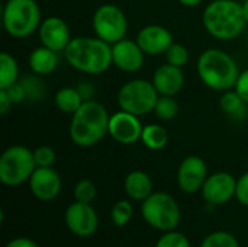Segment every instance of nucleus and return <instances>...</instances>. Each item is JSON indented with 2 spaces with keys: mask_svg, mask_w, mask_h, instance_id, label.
I'll list each match as a JSON object with an SVG mask.
<instances>
[{
  "mask_svg": "<svg viewBox=\"0 0 248 247\" xmlns=\"http://www.w3.org/2000/svg\"><path fill=\"white\" fill-rule=\"evenodd\" d=\"M62 54L70 67L90 76L103 74L113 64L112 45L96 35L73 36Z\"/></svg>",
  "mask_w": 248,
  "mask_h": 247,
  "instance_id": "obj_1",
  "label": "nucleus"
},
{
  "mask_svg": "<svg viewBox=\"0 0 248 247\" xmlns=\"http://www.w3.org/2000/svg\"><path fill=\"white\" fill-rule=\"evenodd\" d=\"M109 112L97 100H84L71 115L68 135L70 140L81 148L99 144L109 134Z\"/></svg>",
  "mask_w": 248,
  "mask_h": 247,
  "instance_id": "obj_2",
  "label": "nucleus"
},
{
  "mask_svg": "<svg viewBox=\"0 0 248 247\" xmlns=\"http://www.w3.org/2000/svg\"><path fill=\"white\" fill-rule=\"evenodd\" d=\"M205 31L218 41H232L243 35L247 22L237 0H212L202 13Z\"/></svg>",
  "mask_w": 248,
  "mask_h": 247,
  "instance_id": "obj_3",
  "label": "nucleus"
},
{
  "mask_svg": "<svg viewBox=\"0 0 248 247\" xmlns=\"http://www.w3.org/2000/svg\"><path fill=\"white\" fill-rule=\"evenodd\" d=\"M196 70L201 82L215 92L234 89L240 76V68L234 57L219 48L202 51L196 61Z\"/></svg>",
  "mask_w": 248,
  "mask_h": 247,
  "instance_id": "obj_4",
  "label": "nucleus"
},
{
  "mask_svg": "<svg viewBox=\"0 0 248 247\" xmlns=\"http://www.w3.org/2000/svg\"><path fill=\"white\" fill-rule=\"evenodd\" d=\"M42 22L36 0H7L1 10V25L7 35L23 39L33 35Z\"/></svg>",
  "mask_w": 248,
  "mask_h": 247,
  "instance_id": "obj_5",
  "label": "nucleus"
},
{
  "mask_svg": "<svg viewBox=\"0 0 248 247\" xmlns=\"http://www.w3.org/2000/svg\"><path fill=\"white\" fill-rule=\"evenodd\" d=\"M141 215L150 227L161 233L176 230L182 220L177 201L167 192H153L144 199L141 202Z\"/></svg>",
  "mask_w": 248,
  "mask_h": 247,
  "instance_id": "obj_6",
  "label": "nucleus"
},
{
  "mask_svg": "<svg viewBox=\"0 0 248 247\" xmlns=\"http://www.w3.org/2000/svg\"><path fill=\"white\" fill-rule=\"evenodd\" d=\"M36 169L33 151L25 146H10L0 156V182L16 188L28 182Z\"/></svg>",
  "mask_w": 248,
  "mask_h": 247,
  "instance_id": "obj_7",
  "label": "nucleus"
},
{
  "mask_svg": "<svg viewBox=\"0 0 248 247\" xmlns=\"http://www.w3.org/2000/svg\"><path fill=\"white\" fill-rule=\"evenodd\" d=\"M158 96L160 95L151 80L132 79L121 86L116 95V100L122 111L142 116L154 112Z\"/></svg>",
  "mask_w": 248,
  "mask_h": 247,
  "instance_id": "obj_8",
  "label": "nucleus"
},
{
  "mask_svg": "<svg viewBox=\"0 0 248 247\" xmlns=\"http://www.w3.org/2000/svg\"><path fill=\"white\" fill-rule=\"evenodd\" d=\"M93 32L97 38L113 45L118 41L126 38L128 17L121 7L112 3L99 6L92 17Z\"/></svg>",
  "mask_w": 248,
  "mask_h": 247,
  "instance_id": "obj_9",
  "label": "nucleus"
},
{
  "mask_svg": "<svg viewBox=\"0 0 248 247\" xmlns=\"http://www.w3.org/2000/svg\"><path fill=\"white\" fill-rule=\"evenodd\" d=\"M67 229L77 237L86 239L93 236L99 229V217L92 204L74 201L64 213Z\"/></svg>",
  "mask_w": 248,
  "mask_h": 247,
  "instance_id": "obj_10",
  "label": "nucleus"
},
{
  "mask_svg": "<svg viewBox=\"0 0 248 247\" xmlns=\"http://www.w3.org/2000/svg\"><path fill=\"white\" fill-rule=\"evenodd\" d=\"M237 179L228 172H215L209 175L201 189L206 204L218 207L235 198Z\"/></svg>",
  "mask_w": 248,
  "mask_h": 247,
  "instance_id": "obj_11",
  "label": "nucleus"
},
{
  "mask_svg": "<svg viewBox=\"0 0 248 247\" xmlns=\"http://www.w3.org/2000/svg\"><path fill=\"white\" fill-rule=\"evenodd\" d=\"M144 125L140 121V116L119 109L112 114L109 118V135L119 144L132 146L137 141H141Z\"/></svg>",
  "mask_w": 248,
  "mask_h": 247,
  "instance_id": "obj_12",
  "label": "nucleus"
},
{
  "mask_svg": "<svg viewBox=\"0 0 248 247\" xmlns=\"http://www.w3.org/2000/svg\"><path fill=\"white\" fill-rule=\"evenodd\" d=\"M206 162L199 156H187L177 169V186L185 194H196L208 178Z\"/></svg>",
  "mask_w": 248,
  "mask_h": 247,
  "instance_id": "obj_13",
  "label": "nucleus"
},
{
  "mask_svg": "<svg viewBox=\"0 0 248 247\" xmlns=\"http://www.w3.org/2000/svg\"><path fill=\"white\" fill-rule=\"evenodd\" d=\"M31 194L42 202L54 201L62 188L61 176L54 167H36L28 181Z\"/></svg>",
  "mask_w": 248,
  "mask_h": 247,
  "instance_id": "obj_14",
  "label": "nucleus"
},
{
  "mask_svg": "<svg viewBox=\"0 0 248 247\" xmlns=\"http://www.w3.org/2000/svg\"><path fill=\"white\" fill-rule=\"evenodd\" d=\"M39 41L44 47L57 52H64L70 41L73 39L70 26L58 16H48L44 19L38 29Z\"/></svg>",
  "mask_w": 248,
  "mask_h": 247,
  "instance_id": "obj_15",
  "label": "nucleus"
},
{
  "mask_svg": "<svg viewBox=\"0 0 248 247\" xmlns=\"http://www.w3.org/2000/svg\"><path fill=\"white\" fill-rule=\"evenodd\" d=\"M112 61L124 73H137L144 66L145 52L135 39L124 38L112 45Z\"/></svg>",
  "mask_w": 248,
  "mask_h": 247,
  "instance_id": "obj_16",
  "label": "nucleus"
},
{
  "mask_svg": "<svg viewBox=\"0 0 248 247\" xmlns=\"http://www.w3.org/2000/svg\"><path fill=\"white\" fill-rule=\"evenodd\" d=\"M135 41L145 52V55H161L174 42L173 33L163 25L151 23L141 28Z\"/></svg>",
  "mask_w": 248,
  "mask_h": 247,
  "instance_id": "obj_17",
  "label": "nucleus"
},
{
  "mask_svg": "<svg viewBox=\"0 0 248 247\" xmlns=\"http://www.w3.org/2000/svg\"><path fill=\"white\" fill-rule=\"evenodd\" d=\"M151 82L158 95L176 96L185 86V73L180 67L166 63L154 71Z\"/></svg>",
  "mask_w": 248,
  "mask_h": 247,
  "instance_id": "obj_18",
  "label": "nucleus"
},
{
  "mask_svg": "<svg viewBox=\"0 0 248 247\" xmlns=\"http://www.w3.org/2000/svg\"><path fill=\"white\" fill-rule=\"evenodd\" d=\"M124 191L129 199L142 202L154 192L153 179L144 170H132L124 179Z\"/></svg>",
  "mask_w": 248,
  "mask_h": 247,
  "instance_id": "obj_19",
  "label": "nucleus"
},
{
  "mask_svg": "<svg viewBox=\"0 0 248 247\" xmlns=\"http://www.w3.org/2000/svg\"><path fill=\"white\" fill-rule=\"evenodd\" d=\"M29 68L36 76H49L58 67V52L44 45L35 48L28 58Z\"/></svg>",
  "mask_w": 248,
  "mask_h": 247,
  "instance_id": "obj_20",
  "label": "nucleus"
},
{
  "mask_svg": "<svg viewBox=\"0 0 248 247\" xmlns=\"http://www.w3.org/2000/svg\"><path fill=\"white\" fill-rule=\"evenodd\" d=\"M84 99L80 95L77 87H61L60 90H57V93L54 95V103L55 106L68 115H73L81 105H83Z\"/></svg>",
  "mask_w": 248,
  "mask_h": 247,
  "instance_id": "obj_21",
  "label": "nucleus"
},
{
  "mask_svg": "<svg viewBox=\"0 0 248 247\" xmlns=\"http://www.w3.org/2000/svg\"><path fill=\"white\" fill-rule=\"evenodd\" d=\"M141 143L153 151L163 150L169 144V132L160 124H148L144 125L141 134Z\"/></svg>",
  "mask_w": 248,
  "mask_h": 247,
  "instance_id": "obj_22",
  "label": "nucleus"
},
{
  "mask_svg": "<svg viewBox=\"0 0 248 247\" xmlns=\"http://www.w3.org/2000/svg\"><path fill=\"white\" fill-rule=\"evenodd\" d=\"M247 105L248 103H246L243 100V98L234 89L227 90V92H222V96L219 99L221 109L227 115H230V116H232L235 119H243V118L247 116Z\"/></svg>",
  "mask_w": 248,
  "mask_h": 247,
  "instance_id": "obj_23",
  "label": "nucleus"
},
{
  "mask_svg": "<svg viewBox=\"0 0 248 247\" xmlns=\"http://www.w3.org/2000/svg\"><path fill=\"white\" fill-rule=\"evenodd\" d=\"M19 82V64L16 58L3 51L0 54V89H7Z\"/></svg>",
  "mask_w": 248,
  "mask_h": 247,
  "instance_id": "obj_24",
  "label": "nucleus"
},
{
  "mask_svg": "<svg viewBox=\"0 0 248 247\" xmlns=\"http://www.w3.org/2000/svg\"><path fill=\"white\" fill-rule=\"evenodd\" d=\"M134 217L132 204L128 199L116 201L110 208V221L116 227H125Z\"/></svg>",
  "mask_w": 248,
  "mask_h": 247,
  "instance_id": "obj_25",
  "label": "nucleus"
},
{
  "mask_svg": "<svg viewBox=\"0 0 248 247\" xmlns=\"http://www.w3.org/2000/svg\"><path fill=\"white\" fill-rule=\"evenodd\" d=\"M154 114L161 121H171L179 114V103L174 99V96H158Z\"/></svg>",
  "mask_w": 248,
  "mask_h": 247,
  "instance_id": "obj_26",
  "label": "nucleus"
},
{
  "mask_svg": "<svg viewBox=\"0 0 248 247\" xmlns=\"http://www.w3.org/2000/svg\"><path fill=\"white\" fill-rule=\"evenodd\" d=\"M201 247H240V243L234 234L221 230L208 234L202 240Z\"/></svg>",
  "mask_w": 248,
  "mask_h": 247,
  "instance_id": "obj_27",
  "label": "nucleus"
},
{
  "mask_svg": "<svg viewBox=\"0 0 248 247\" xmlns=\"http://www.w3.org/2000/svg\"><path fill=\"white\" fill-rule=\"evenodd\" d=\"M73 194H74V201L92 204L96 199L97 188H96V185H94L93 181H90V179H81V181H78L76 183Z\"/></svg>",
  "mask_w": 248,
  "mask_h": 247,
  "instance_id": "obj_28",
  "label": "nucleus"
},
{
  "mask_svg": "<svg viewBox=\"0 0 248 247\" xmlns=\"http://www.w3.org/2000/svg\"><path fill=\"white\" fill-rule=\"evenodd\" d=\"M164 57H166V63L180 68H183L189 63V51L180 42H173L170 48L164 52Z\"/></svg>",
  "mask_w": 248,
  "mask_h": 247,
  "instance_id": "obj_29",
  "label": "nucleus"
},
{
  "mask_svg": "<svg viewBox=\"0 0 248 247\" xmlns=\"http://www.w3.org/2000/svg\"><path fill=\"white\" fill-rule=\"evenodd\" d=\"M20 83L23 84L25 90H26V98L28 100H41L45 95V84L41 80V76H28L25 79L20 80Z\"/></svg>",
  "mask_w": 248,
  "mask_h": 247,
  "instance_id": "obj_30",
  "label": "nucleus"
},
{
  "mask_svg": "<svg viewBox=\"0 0 248 247\" xmlns=\"http://www.w3.org/2000/svg\"><path fill=\"white\" fill-rule=\"evenodd\" d=\"M154 247H192V246H190L189 239H187L183 233H180V231H177V230H171V231H166V233H163V234L158 237V240H157V243H155V246Z\"/></svg>",
  "mask_w": 248,
  "mask_h": 247,
  "instance_id": "obj_31",
  "label": "nucleus"
},
{
  "mask_svg": "<svg viewBox=\"0 0 248 247\" xmlns=\"http://www.w3.org/2000/svg\"><path fill=\"white\" fill-rule=\"evenodd\" d=\"M36 167H52L57 160V153L51 146H39L33 150Z\"/></svg>",
  "mask_w": 248,
  "mask_h": 247,
  "instance_id": "obj_32",
  "label": "nucleus"
},
{
  "mask_svg": "<svg viewBox=\"0 0 248 247\" xmlns=\"http://www.w3.org/2000/svg\"><path fill=\"white\" fill-rule=\"evenodd\" d=\"M235 199H237L241 205L248 207V172L243 173V175L237 179Z\"/></svg>",
  "mask_w": 248,
  "mask_h": 247,
  "instance_id": "obj_33",
  "label": "nucleus"
},
{
  "mask_svg": "<svg viewBox=\"0 0 248 247\" xmlns=\"http://www.w3.org/2000/svg\"><path fill=\"white\" fill-rule=\"evenodd\" d=\"M3 90L7 92V95H9V98L12 99L13 103H19V102H22V100H28V98H26V90H25L23 84L20 83V80H19L17 83L12 84L10 87H7V89H3Z\"/></svg>",
  "mask_w": 248,
  "mask_h": 247,
  "instance_id": "obj_34",
  "label": "nucleus"
},
{
  "mask_svg": "<svg viewBox=\"0 0 248 247\" xmlns=\"http://www.w3.org/2000/svg\"><path fill=\"white\" fill-rule=\"evenodd\" d=\"M234 90L243 98L246 103H248V68H246L244 71H240Z\"/></svg>",
  "mask_w": 248,
  "mask_h": 247,
  "instance_id": "obj_35",
  "label": "nucleus"
},
{
  "mask_svg": "<svg viewBox=\"0 0 248 247\" xmlns=\"http://www.w3.org/2000/svg\"><path fill=\"white\" fill-rule=\"evenodd\" d=\"M4 247H39L36 245L35 240L29 239V237H15L10 242H7V245Z\"/></svg>",
  "mask_w": 248,
  "mask_h": 247,
  "instance_id": "obj_36",
  "label": "nucleus"
},
{
  "mask_svg": "<svg viewBox=\"0 0 248 247\" xmlns=\"http://www.w3.org/2000/svg\"><path fill=\"white\" fill-rule=\"evenodd\" d=\"M12 105H13V102L9 98L7 92L0 89V115H6L9 112V109L12 108Z\"/></svg>",
  "mask_w": 248,
  "mask_h": 247,
  "instance_id": "obj_37",
  "label": "nucleus"
},
{
  "mask_svg": "<svg viewBox=\"0 0 248 247\" xmlns=\"http://www.w3.org/2000/svg\"><path fill=\"white\" fill-rule=\"evenodd\" d=\"M80 95L83 96L84 100H92L93 99V95H94V87L89 83V82H83L77 86Z\"/></svg>",
  "mask_w": 248,
  "mask_h": 247,
  "instance_id": "obj_38",
  "label": "nucleus"
},
{
  "mask_svg": "<svg viewBox=\"0 0 248 247\" xmlns=\"http://www.w3.org/2000/svg\"><path fill=\"white\" fill-rule=\"evenodd\" d=\"M182 6H185V7H196V6H199L203 0H177Z\"/></svg>",
  "mask_w": 248,
  "mask_h": 247,
  "instance_id": "obj_39",
  "label": "nucleus"
},
{
  "mask_svg": "<svg viewBox=\"0 0 248 247\" xmlns=\"http://www.w3.org/2000/svg\"><path fill=\"white\" fill-rule=\"evenodd\" d=\"M241 4H243V13H244V17H246V22L248 25V0H243Z\"/></svg>",
  "mask_w": 248,
  "mask_h": 247,
  "instance_id": "obj_40",
  "label": "nucleus"
},
{
  "mask_svg": "<svg viewBox=\"0 0 248 247\" xmlns=\"http://www.w3.org/2000/svg\"><path fill=\"white\" fill-rule=\"evenodd\" d=\"M247 39H248V32H247Z\"/></svg>",
  "mask_w": 248,
  "mask_h": 247,
  "instance_id": "obj_41",
  "label": "nucleus"
}]
</instances>
